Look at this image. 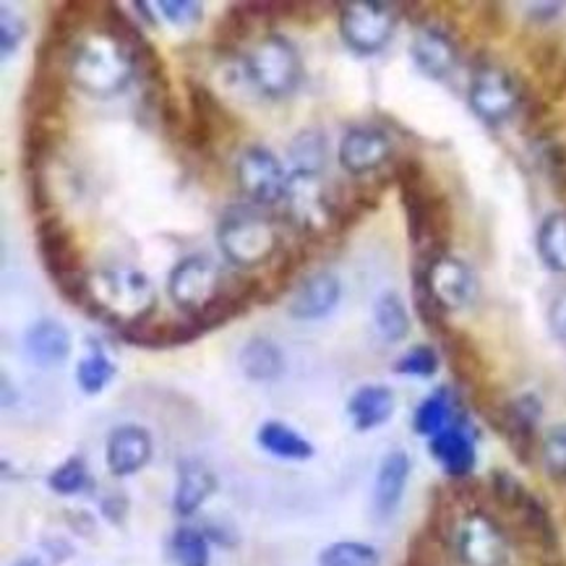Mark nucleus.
<instances>
[{
	"label": "nucleus",
	"mask_w": 566,
	"mask_h": 566,
	"mask_svg": "<svg viewBox=\"0 0 566 566\" xmlns=\"http://www.w3.org/2000/svg\"><path fill=\"white\" fill-rule=\"evenodd\" d=\"M205 335L193 318H178V322H159V318H147V322L128 326L120 332V339L128 345L147 347V350H168V347L188 345Z\"/></svg>",
	"instance_id": "nucleus-21"
},
{
	"label": "nucleus",
	"mask_w": 566,
	"mask_h": 566,
	"mask_svg": "<svg viewBox=\"0 0 566 566\" xmlns=\"http://www.w3.org/2000/svg\"><path fill=\"white\" fill-rule=\"evenodd\" d=\"M454 416H457L454 399L449 395L447 387H441L418 405L416 416H412V428H416L418 437L433 439L439 437L441 431H447L449 426L460 423V420H454Z\"/></svg>",
	"instance_id": "nucleus-30"
},
{
	"label": "nucleus",
	"mask_w": 566,
	"mask_h": 566,
	"mask_svg": "<svg viewBox=\"0 0 566 566\" xmlns=\"http://www.w3.org/2000/svg\"><path fill=\"white\" fill-rule=\"evenodd\" d=\"M186 97H188V120L184 130V142L188 149L205 155L214 147V142L232 130V115L224 111L220 99L214 97V92H209L205 84L186 82Z\"/></svg>",
	"instance_id": "nucleus-12"
},
{
	"label": "nucleus",
	"mask_w": 566,
	"mask_h": 566,
	"mask_svg": "<svg viewBox=\"0 0 566 566\" xmlns=\"http://www.w3.org/2000/svg\"><path fill=\"white\" fill-rule=\"evenodd\" d=\"M48 485L61 496H76L90 485V470L82 457H69L63 464H57L48 475Z\"/></svg>",
	"instance_id": "nucleus-40"
},
{
	"label": "nucleus",
	"mask_w": 566,
	"mask_h": 566,
	"mask_svg": "<svg viewBox=\"0 0 566 566\" xmlns=\"http://www.w3.org/2000/svg\"><path fill=\"white\" fill-rule=\"evenodd\" d=\"M548 329L562 347H566V290L558 293L548 306Z\"/></svg>",
	"instance_id": "nucleus-45"
},
{
	"label": "nucleus",
	"mask_w": 566,
	"mask_h": 566,
	"mask_svg": "<svg viewBox=\"0 0 566 566\" xmlns=\"http://www.w3.org/2000/svg\"><path fill=\"white\" fill-rule=\"evenodd\" d=\"M428 452H431L433 460L439 462V468L449 478H454V481H464V478L473 475L478 462L475 437L468 431L464 423L449 426L439 437L428 439Z\"/></svg>",
	"instance_id": "nucleus-20"
},
{
	"label": "nucleus",
	"mask_w": 566,
	"mask_h": 566,
	"mask_svg": "<svg viewBox=\"0 0 566 566\" xmlns=\"http://www.w3.org/2000/svg\"><path fill=\"white\" fill-rule=\"evenodd\" d=\"M343 297V282L335 272H314L290 297V316L297 322H316L329 316Z\"/></svg>",
	"instance_id": "nucleus-19"
},
{
	"label": "nucleus",
	"mask_w": 566,
	"mask_h": 566,
	"mask_svg": "<svg viewBox=\"0 0 566 566\" xmlns=\"http://www.w3.org/2000/svg\"><path fill=\"white\" fill-rule=\"evenodd\" d=\"M290 159H293L295 172H311V176H322L326 163V142L318 130H303L295 136L293 147H290Z\"/></svg>",
	"instance_id": "nucleus-36"
},
{
	"label": "nucleus",
	"mask_w": 566,
	"mask_h": 566,
	"mask_svg": "<svg viewBox=\"0 0 566 566\" xmlns=\"http://www.w3.org/2000/svg\"><path fill=\"white\" fill-rule=\"evenodd\" d=\"M217 491V478L205 462L184 460L178 464V483L172 493V510L180 517H191Z\"/></svg>",
	"instance_id": "nucleus-24"
},
{
	"label": "nucleus",
	"mask_w": 566,
	"mask_h": 566,
	"mask_svg": "<svg viewBox=\"0 0 566 566\" xmlns=\"http://www.w3.org/2000/svg\"><path fill=\"white\" fill-rule=\"evenodd\" d=\"M13 566H42L40 562H38V558H19V562L17 564H13Z\"/></svg>",
	"instance_id": "nucleus-49"
},
{
	"label": "nucleus",
	"mask_w": 566,
	"mask_h": 566,
	"mask_svg": "<svg viewBox=\"0 0 566 566\" xmlns=\"http://www.w3.org/2000/svg\"><path fill=\"white\" fill-rule=\"evenodd\" d=\"M562 9H564L562 3H533L530 6V11H533L530 17H533L535 21H551L562 13Z\"/></svg>",
	"instance_id": "nucleus-47"
},
{
	"label": "nucleus",
	"mask_w": 566,
	"mask_h": 566,
	"mask_svg": "<svg viewBox=\"0 0 566 566\" xmlns=\"http://www.w3.org/2000/svg\"><path fill=\"white\" fill-rule=\"evenodd\" d=\"M395 391L384 384H366L355 389V395L347 399V416H350L355 431L366 433L384 423H389L395 416Z\"/></svg>",
	"instance_id": "nucleus-25"
},
{
	"label": "nucleus",
	"mask_w": 566,
	"mask_h": 566,
	"mask_svg": "<svg viewBox=\"0 0 566 566\" xmlns=\"http://www.w3.org/2000/svg\"><path fill=\"white\" fill-rule=\"evenodd\" d=\"M374 324L384 343H402L410 335V314L395 290H387L374 303Z\"/></svg>",
	"instance_id": "nucleus-32"
},
{
	"label": "nucleus",
	"mask_w": 566,
	"mask_h": 566,
	"mask_svg": "<svg viewBox=\"0 0 566 566\" xmlns=\"http://www.w3.org/2000/svg\"><path fill=\"white\" fill-rule=\"evenodd\" d=\"M412 462L408 452L395 449L384 457L379 470H376V483H374V512L376 517L389 520L391 514L402 504L405 489H408Z\"/></svg>",
	"instance_id": "nucleus-22"
},
{
	"label": "nucleus",
	"mask_w": 566,
	"mask_h": 566,
	"mask_svg": "<svg viewBox=\"0 0 566 566\" xmlns=\"http://www.w3.org/2000/svg\"><path fill=\"white\" fill-rule=\"evenodd\" d=\"M449 543L464 566H504L510 558V541L502 525L481 510H470L454 522Z\"/></svg>",
	"instance_id": "nucleus-9"
},
{
	"label": "nucleus",
	"mask_w": 566,
	"mask_h": 566,
	"mask_svg": "<svg viewBox=\"0 0 566 566\" xmlns=\"http://www.w3.org/2000/svg\"><path fill=\"white\" fill-rule=\"evenodd\" d=\"M391 178L397 184L405 220H408V238L416 251V264H431L447 256L454 232V212L447 193L416 157L399 159Z\"/></svg>",
	"instance_id": "nucleus-1"
},
{
	"label": "nucleus",
	"mask_w": 566,
	"mask_h": 566,
	"mask_svg": "<svg viewBox=\"0 0 566 566\" xmlns=\"http://www.w3.org/2000/svg\"><path fill=\"white\" fill-rule=\"evenodd\" d=\"M238 363L251 381H277L285 374V355L277 343L266 337H251L238 355Z\"/></svg>",
	"instance_id": "nucleus-27"
},
{
	"label": "nucleus",
	"mask_w": 566,
	"mask_h": 566,
	"mask_svg": "<svg viewBox=\"0 0 566 566\" xmlns=\"http://www.w3.org/2000/svg\"><path fill=\"white\" fill-rule=\"evenodd\" d=\"M439 371V353L431 345H416L395 360V374L412 379H431Z\"/></svg>",
	"instance_id": "nucleus-42"
},
{
	"label": "nucleus",
	"mask_w": 566,
	"mask_h": 566,
	"mask_svg": "<svg viewBox=\"0 0 566 566\" xmlns=\"http://www.w3.org/2000/svg\"><path fill=\"white\" fill-rule=\"evenodd\" d=\"M134 9L136 11H142V19L147 21V24H155V17H151V6L149 3H144V0H139V3H134Z\"/></svg>",
	"instance_id": "nucleus-48"
},
{
	"label": "nucleus",
	"mask_w": 566,
	"mask_h": 566,
	"mask_svg": "<svg viewBox=\"0 0 566 566\" xmlns=\"http://www.w3.org/2000/svg\"><path fill=\"white\" fill-rule=\"evenodd\" d=\"M69 76L78 90L92 97H115L134 78V63L126 48H120L105 32L86 34L69 55Z\"/></svg>",
	"instance_id": "nucleus-3"
},
{
	"label": "nucleus",
	"mask_w": 566,
	"mask_h": 566,
	"mask_svg": "<svg viewBox=\"0 0 566 566\" xmlns=\"http://www.w3.org/2000/svg\"><path fill=\"white\" fill-rule=\"evenodd\" d=\"M412 303H416V314L428 332L441 337L449 329L447 308L437 301V295L428 287L426 274L412 266Z\"/></svg>",
	"instance_id": "nucleus-33"
},
{
	"label": "nucleus",
	"mask_w": 566,
	"mask_h": 566,
	"mask_svg": "<svg viewBox=\"0 0 566 566\" xmlns=\"http://www.w3.org/2000/svg\"><path fill=\"white\" fill-rule=\"evenodd\" d=\"M470 111L489 126L510 120L522 105V90L506 69L499 65H483L475 71L468 92Z\"/></svg>",
	"instance_id": "nucleus-11"
},
{
	"label": "nucleus",
	"mask_w": 566,
	"mask_h": 566,
	"mask_svg": "<svg viewBox=\"0 0 566 566\" xmlns=\"http://www.w3.org/2000/svg\"><path fill=\"white\" fill-rule=\"evenodd\" d=\"M238 186L253 205H277L285 199L287 180L277 155L266 147H249L238 159Z\"/></svg>",
	"instance_id": "nucleus-13"
},
{
	"label": "nucleus",
	"mask_w": 566,
	"mask_h": 566,
	"mask_svg": "<svg viewBox=\"0 0 566 566\" xmlns=\"http://www.w3.org/2000/svg\"><path fill=\"white\" fill-rule=\"evenodd\" d=\"M151 460V437L142 426H118L107 437L105 462L115 478H128L144 470Z\"/></svg>",
	"instance_id": "nucleus-18"
},
{
	"label": "nucleus",
	"mask_w": 566,
	"mask_h": 566,
	"mask_svg": "<svg viewBox=\"0 0 566 566\" xmlns=\"http://www.w3.org/2000/svg\"><path fill=\"white\" fill-rule=\"evenodd\" d=\"M38 249L42 266L55 282L63 301H69L71 306L86 308V303H90V274L82 266V251H78L74 232L65 228L61 217L50 214L38 222Z\"/></svg>",
	"instance_id": "nucleus-4"
},
{
	"label": "nucleus",
	"mask_w": 566,
	"mask_h": 566,
	"mask_svg": "<svg viewBox=\"0 0 566 566\" xmlns=\"http://www.w3.org/2000/svg\"><path fill=\"white\" fill-rule=\"evenodd\" d=\"M318 566H381V554L368 543L337 541L318 554Z\"/></svg>",
	"instance_id": "nucleus-34"
},
{
	"label": "nucleus",
	"mask_w": 566,
	"mask_h": 566,
	"mask_svg": "<svg viewBox=\"0 0 566 566\" xmlns=\"http://www.w3.org/2000/svg\"><path fill=\"white\" fill-rule=\"evenodd\" d=\"M103 11H105L103 13V29H99V32H105L107 38H113L120 48H126L128 55H130V50H136L144 40H147V38H144L142 27L128 17V13L123 11L120 6L107 3V6H103Z\"/></svg>",
	"instance_id": "nucleus-37"
},
{
	"label": "nucleus",
	"mask_w": 566,
	"mask_h": 566,
	"mask_svg": "<svg viewBox=\"0 0 566 566\" xmlns=\"http://www.w3.org/2000/svg\"><path fill=\"white\" fill-rule=\"evenodd\" d=\"M251 24L253 19L245 13L243 3L232 6V9H228V13H224V19L217 21L214 45L220 50H235L251 34Z\"/></svg>",
	"instance_id": "nucleus-41"
},
{
	"label": "nucleus",
	"mask_w": 566,
	"mask_h": 566,
	"mask_svg": "<svg viewBox=\"0 0 566 566\" xmlns=\"http://www.w3.org/2000/svg\"><path fill=\"white\" fill-rule=\"evenodd\" d=\"M217 241L224 259L241 270L270 264L280 253V235L274 224L249 207H232L222 214Z\"/></svg>",
	"instance_id": "nucleus-5"
},
{
	"label": "nucleus",
	"mask_w": 566,
	"mask_h": 566,
	"mask_svg": "<svg viewBox=\"0 0 566 566\" xmlns=\"http://www.w3.org/2000/svg\"><path fill=\"white\" fill-rule=\"evenodd\" d=\"M155 287L142 272L115 270L90 277V303L84 311L92 318L115 326L118 335L155 316Z\"/></svg>",
	"instance_id": "nucleus-2"
},
{
	"label": "nucleus",
	"mask_w": 566,
	"mask_h": 566,
	"mask_svg": "<svg viewBox=\"0 0 566 566\" xmlns=\"http://www.w3.org/2000/svg\"><path fill=\"white\" fill-rule=\"evenodd\" d=\"M224 277L212 261L205 256H188L172 266L168 277V295L184 314L199 316L217 295L222 293Z\"/></svg>",
	"instance_id": "nucleus-10"
},
{
	"label": "nucleus",
	"mask_w": 566,
	"mask_h": 566,
	"mask_svg": "<svg viewBox=\"0 0 566 566\" xmlns=\"http://www.w3.org/2000/svg\"><path fill=\"white\" fill-rule=\"evenodd\" d=\"M410 57L420 74L441 82V78L454 74L457 63H460V48L447 29L426 24L418 29V34L410 42Z\"/></svg>",
	"instance_id": "nucleus-17"
},
{
	"label": "nucleus",
	"mask_w": 566,
	"mask_h": 566,
	"mask_svg": "<svg viewBox=\"0 0 566 566\" xmlns=\"http://www.w3.org/2000/svg\"><path fill=\"white\" fill-rule=\"evenodd\" d=\"M24 24L17 17H3V21H0V55L9 61V57L17 53L21 40H24Z\"/></svg>",
	"instance_id": "nucleus-44"
},
{
	"label": "nucleus",
	"mask_w": 566,
	"mask_h": 566,
	"mask_svg": "<svg viewBox=\"0 0 566 566\" xmlns=\"http://www.w3.org/2000/svg\"><path fill=\"white\" fill-rule=\"evenodd\" d=\"M535 249L546 270L566 274V209H556L543 217L538 235H535Z\"/></svg>",
	"instance_id": "nucleus-31"
},
{
	"label": "nucleus",
	"mask_w": 566,
	"mask_h": 566,
	"mask_svg": "<svg viewBox=\"0 0 566 566\" xmlns=\"http://www.w3.org/2000/svg\"><path fill=\"white\" fill-rule=\"evenodd\" d=\"M441 345H444L447 360L452 366V371L462 384H470V387H478V381L483 379V358L478 353V345L473 337L464 335V332L449 326L444 335L439 337Z\"/></svg>",
	"instance_id": "nucleus-28"
},
{
	"label": "nucleus",
	"mask_w": 566,
	"mask_h": 566,
	"mask_svg": "<svg viewBox=\"0 0 566 566\" xmlns=\"http://www.w3.org/2000/svg\"><path fill=\"white\" fill-rule=\"evenodd\" d=\"M416 270L426 274L428 287L437 295V301L447 308V314L452 311H462L473 306L478 297V277L468 264L454 256H441L431 264H416Z\"/></svg>",
	"instance_id": "nucleus-14"
},
{
	"label": "nucleus",
	"mask_w": 566,
	"mask_h": 566,
	"mask_svg": "<svg viewBox=\"0 0 566 566\" xmlns=\"http://www.w3.org/2000/svg\"><path fill=\"white\" fill-rule=\"evenodd\" d=\"M397 6L379 0H350L339 6V32L358 55H376L389 45L397 27Z\"/></svg>",
	"instance_id": "nucleus-8"
},
{
	"label": "nucleus",
	"mask_w": 566,
	"mask_h": 566,
	"mask_svg": "<svg viewBox=\"0 0 566 566\" xmlns=\"http://www.w3.org/2000/svg\"><path fill=\"white\" fill-rule=\"evenodd\" d=\"M251 82L259 86L261 94L272 99L290 97L297 90L303 78L301 55L295 45L280 34H270L253 48V53L245 61Z\"/></svg>",
	"instance_id": "nucleus-7"
},
{
	"label": "nucleus",
	"mask_w": 566,
	"mask_h": 566,
	"mask_svg": "<svg viewBox=\"0 0 566 566\" xmlns=\"http://www.w3.org/2000/svg\"><path fill=\"white\" fill-rule=\"evenodd\" d=\"M115 379V366L103 350H90L76 366V384L84 395H99Z\"/></svg>",
	"instance_id": "nucleus-35"
},
{
	"label": "nucleus",
	"mask_w": 566,
	"mask_h": 566,
	"mask_svg": "<svg viewBox=\"0 0 566 566\" xmlns=\"http://www.w3.org/2000/svg\"><path fill=\"white\" fill-rule=\"evenodd\" d=\"M126 512H128V499L123 496V493H113V496H107L103 502V514L111 522H120L126 517Z\"/></svg>",
	"instance_id": "nucleus-46"
},
{
	"label": "nucleus",
	"mask_w": 566,
	"mask_h": 566,
	"mask_svg": "<svg viewBox=\"0 0 566 566\" xmlns=\"http://www.w3.org/2000/svg\"><path fill=\"white\" fill-rule=\"evenodd\" d=\"M530 65L546 97L562 99L566 94V50L554 40H543L530 50Z\"/></svg>",
	"instance_id": "nucleus-26"
},
{
	"label": "nucleus",
	"mask_w": 566,
	"mask_h": 566,
	"mask_svg": "<svg viewBox=\"0 0 566 566\" xmlns=\"http://www.w3.org/2000/svg\"><path fill=\"white\" fill-rule=\"evenodd\" d=\"M541 462L554 481H566V423L551 426L541 439Z\"/></svg>",
	"instance_id": "nucleus-39"
},
{
	"label": "nucleus",
	"mask_w": 566,
	"mask_h": 566,
	"mask_svg": "<svg viewBox=\"0 0 566 566\" xmlns=\"http://www.w3.org/2000/svg\"><path fill=\"white\" fill-rule=\"evenodd\" d=\"M170 546L178 566H209V541L201 530L178 527Z\"/></svg>",
	"instance_id": "nucleus-38"
},
{
	"label": "nucleus",
	"mask_w": 566,
	"mask_h": 566,
	"mask_svg": "<svg viewBox=\"0 0 566 566\" xmlns=\"http://www.w3.org/2000/svg\"><path fill=\"white\" fill-rule=\"evenodd\" d=\"M256 441L264 452L277 457V460L303 462L314 457V444H311L308 439H303L295 428L280 423V420H266V423L259 428Z\"/></svg>",
	"instance_id": "nucleus-29"
},
{
	"label": "nucleus",
	"mask_w": 566,
	"mask_h": 566,
	"mask_svg": "<svg viewBox=\"0 0 566 566\" xmlns=\"http://www.w3.org/2000/svg\"><path fill=\"white\" fill-rule=\"evenodd\" d=\"M24 353L40 368H53L71 355L69 329L55 318H40L24 332Z\"/></svg>",
	"instance_id": "nucleus-23"
},
{
	"label": "nucleus",
	"mask_w": 566,
	"mask_h": 566,
	"mask_svg": "<svg viewBox=\"0 0 566 566\" xmlns=\"http://www.w3.org/2000/svg\"><path fill=\"white\" fill-rule=\"evenodd\" d=\"M391 139L387 130L355 126L339 142V163L350 176H368L389 163Z\"/></svg>",
	"instance_id": "nucleus-16"
},
{
	"label": "nucleus",
	"mask_w": 566,
	"mask_h": 566,
	"mask_svg": "<svg viewBox=\"0 0 566 566\" xmlns=\"http://www.w3.org/2000/svg\"><path fill=\"white\" fill-rule=\"evenodd\" d=\"M285 212L295 230L306 238H324L326 232H339L337 199L326 193L322 176L293 172L285 191Z\"/></svg>",
	"instance_id": "nucleus-6"
},
{
	"label": "nucleus",
	"mask_w": 566,
	"mask_h": 566,
	"mask_svg": "<svg viewBox=\"0 0 566 566\" xmlns=\"http://www.w3.org/2000/svg\"><path fill=\"white\" fill-rule=\"evenodd\" d=\"M543 405L535 395H522L496 410V426L504 433L506 444L517 454L522 464L533 462L535 452H541L538 423Z\"/></svg>",
	"instance_id": "nucleus-15"
},
{
	"label": "nucleus",
	"mask_w": 566,
	"mask_h": 566,
	"mask_svg": "<svg viewBox=\"0 0 566 566\" xmlns=\"http://www.w3.org/2000/svg\"><path fill=\"white\" fill-rule=\"evenodd\" d=\"M157 11L178 29H191L205 17V6L193 3V0H159Z\"/></svg>",
	"instance_id": "nucleus-43"
}]
</instances>
